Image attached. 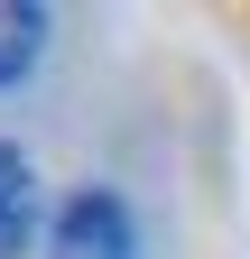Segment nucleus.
I'll use <instances>...</instances> for the list:
<instances>
[{
	"instance_id": "nucleus-1",
	"label": "nucleus",
	"mask_w": 250,
	"mask_h": 259,
	"mask_svg": "<svg viewBox=\"0 0 250 259\" xmlns=\"http://www.w3.org/2000/svg\"><path fill=\"white\" fill-rule=\"evenodd\" d=\"M47 259H130V204L111 185H84L47 222Z\"/></svg>"
},
{
	"instance_id": "nucleus-2",
	"label": "nucleus",
	"mask_w": 250,
	"mask_h": 259,
	"mask_svg": "<svg viewBox=\"0 0 250 259\" xmlns=\"http://www.w3.org/2000/svg\"><path fill=\"white\" fill-rule=\"evenodd\" d=\"M47 222H56V213L37 204V167L0 139V259H28V241H37Z\"/></svg>"
},
{
	"instance_id": "nucleus-3",
	"label": "nucleus",
	"mask_w": 250,
	"mask_h": 259,
	"mask_svg": "<svg viewBox=\"0 0 250 259\" xmlns=\"http://www.w3.org/2000/svg\"><path fill=\"white\" fill-rule=\"evenodd\" d=\"M37 56H47V10L37 0H0V93L37 74Z\"/></svg>"
}]
</instances>
